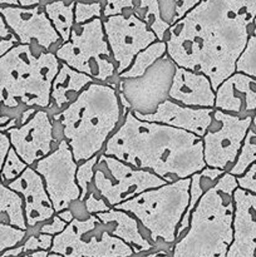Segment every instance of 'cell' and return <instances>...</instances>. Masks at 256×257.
Segmentation results:
<instances>
[{"label":"cell","mask_w":256,"mask_h":257,"mask_svg":"<svg viewBox=\"0 0 256 257\" xmlns=\"http://www.w3.org/2000/svg\"><path fill=\"white\" fill-rule=\"evenodd\" d=\"M255 19L256 0H200L168 30V57L207 75L216 90L235 73Z\"/></svg>","instance_id":"cell-1"},{"label":"cell","mask_w":256,"mask_h":257,"mask_svg":"<svg viewBox=\"0 0 256 257\" xmlns=\"http://www.w3.org/2000/svg\"><path fill=\"white\" fill-rule=\"evenodd\" d=\"M102 153L151 171L166 182L191 177L206 167L202 138L180 128L140 119L132 110L125 113Z\"/></svg>","instance_id":"cell-2"},{"label":"cell","mask_w":256,"mask_h":257,"mask_svg":"<svg viewBox=\"0 0 256 257\" xmlns=\"http://www.w3.org/2000/svg\"><path fill=\"white\" fill-rule=\"evenodd\" d=\"M115 83L93 82L60 112L52 115L78 163L100 155L124 118Z\"/></svg>","instance_id":"cell-3"},{"label":"cell","mask_w":256,"mask_h":257,"mask_svg":"<svg viewBox=\"0 0 256 257\" xmlns=\"http://www.w3.org/2000/svg\"><path fill=\"white\" fill-rule=\"evenodd\" d=\"M236 176L226 171L191 213L190 225L171 248V257H226L233 240Z\"/></svg>","instance_id":"cell-4"},{"label":"cell","mask_w":256,"mask_h":257,"mask_svg":"<svg viewBox=\"0 0 256 257\" xmlns=\"http://www.w3.org/2000/svg\"><path fill=\"white\" fill-rule=\"evenodd\" d=\"M59 67L54 52H38L27 44H17L0 57V80L8 104L19 115L20 123L28 108L48 109Z\"/></svg>","instance_id":"cell-5"},{"label":"cell","mask_w":256,"mask_h":257,"mask_svg":"<svg viewBox=\"0 0 256 257\" xmlns=\"http://www.w3.org/2000/svg\"><path fill=\"white\" fill-rule=\"evenodd\" d=\"M191 177L150 188L114 208L135 216L158 250L171 252L178 225L190 202Z\"/></svg>","instance_id":"cell-6"},{"label":"cell","mask_w":256,"mask_h":257,"mask_svg":"<svg viewBox=\"0 0 256 257\" xmlns=\"http://www.w3.org/2000/svg\"><path fill=\"white\" fill-rule=\"evenodd\" d=\"M54 53L60 62L89 75L95 82L117 83V65L105 39L103 18L75 24L69 39Z\"/></svg>","instance_id":"cell-7"},{"label":"cell","mask_w":256,"mask_h":257,"mask_svg":"<svg viewBox=\"0 0 256 257\" xmlns=\"http://www.w3.org/2000/svg\"><path fill=\"white\" fill-rule=\"evenodd\" d=\"M49 252L67 257L136 256L132 247L112 235L97 215H89L84 220L74 218L68 223L63 232L54 236Z\"/></svg>","instance_id":"cell-8"},{"label":"cell","mask_w":256,"mask_h":257,"mask_svg":"<svg viewBox=\"0 0 256 257\" xmlns=\"http://www.w3.org/2000/svg\"><path fill=\"white\" fill-rule=\"evenodd\" d=\"M163 178L147 170L136 168L113 156L100 153L94 171L93 187L108 202L110 207L131 200L135 196L160 187Z\"/></svg>","instance_id":"cell-9"},{"label":"cell","mask_w":256,"mask_h":257,"mask_svg":"<svg viewBox=\"0 0 256 257\" xmlns=\"http://www.w3.org/2000/svg\"><path fill=\"white\" fill-rule=\"evenodd\" d=\"M176 68L177 65L168 54L163 55L141 77L118 78V93L136 114L155 113L158 105L168 99Z\"/></svg>","instance_id":"cell-10"},{"label":"cell","mask_w":256,"mask_h":257,"mask_svg":"<svg viewBox=\"0 0 256 257\" xmlns=\"http://www.w3.org/2000/svg\"><path fill=\"white\" fill-rule=\"evenodd\" d=\"M252 124V115L232 114L213 109L212 122L202 138L206 166L228 171L235 163L246 133Z\"/></svg>","instance_id":"cell-11"},{"label":"cell","mask_w":256,"mask_h":257,"mask_svg":"<svg viewBox=\"0 0 256 257\" xmlns=\"http://www.w3.org/2000/svg\"><path fill=\"white\" fill-rule=\"evenodd\" d=\"M33 168L42 176L55 213L68 208L73 201L80 198V190L75 181L78 162L65 140L60 141Z\"/></svg>","instance_id":"cell-12"},{"label":"cell","mask_w":256,"mask_h":257,"mask_svg":"<svg viewBox=\"0 0 256 257\" xmlns=\"http://www.w3.org/2000/svg\"><path fill=\"white\" fill-rule=\"evenodd\" d=\"M103 28L118 75L130 68L138 52L158 40L147 23L135 12L103 18Z\"/></svg>","instance_id":"cell-13"},{"label":"cell","mask_w":256,"mask_h":257,"mask_svg":"<svg viewBox=\"0 0 256 257\" xmlns=\"http://www.w3.org/2000/svg\"><path fill=\"white\" fill-rule=\"evenodd\" d=\"M0 13L19 44L30 45L38 52H55L63 43L43 4L34 7H0Z\"/></svg>","instance_id":"cell-14"},{"label":"cell","mask_w":256,"mask_h":257,"mask_svg":"<svg viewBox=\"0 0 256 257\" xmlns=\"http://www.w3.org/2000/svg\"><path fill=\"white\" fill-rule=\"evenodd\" d=\"M7 133L12 148L32 167L60 142L54 136L52 115L47 109H37L27 122L9 128Z\"/></svg>","instance_id":"cell-15"},{"label":"cell","mask_w":256,"mask_h":257,"mask_svg":"<svg viewBox=\"0 0 256 257\" xmlns=\"http://www.w3.org/2000/svg\"><path fill=\"white\" fill-rule=\"evenodd\" d=\"M8 187L22 196L28 233L34 232L38 226L55 215L44 181L32 166H28L19 177L8 183Z\"/></svg>","instance_id":"cell-16"},{"label":"cell","mask_w":256,"mask_h":257,"mask_svg":"<svg viewBox=\"0 0 256 257\" xmlns=\"http://www.w3.org/2000/svg\"><path fill=\"white\" fill-rule=\"evenodd\" d=\"M233 240L226 257H256V195L237 187L233 192Z\"/></svg>","instance_id":"cell-17"},{"label":"cell","mask_w":256,"mask_h":257,"mask_svg":"<svg viewBox=\"0 0 256 257\" xmlns=\"http://www.w3.org/2000/svg\"><path fill=\"white\" fill-rule=\"evenodd\" d=\"M213 109L215 108L187 107L168 98L158 105L155 113H151V114L133 113V114L140 119L162 123V124L187 131L198 137H203L212 122Z\"/></svg>","instance_id":"cell-18"},{"label":"cell","mask_w":256,"mask_h":257,"mask_svg":"<svg viewBox=\"0 0 256 257\" xmlns=\"http://www.w3.org/2000/svg\"><path fill=\"white\" fill-rule=\"evenodd\" d=\"M215 109L232 114L252 115L256 110V79L235 72L216 88Z\"/></svg>","instance_id":"cell-19"},{"label":"cell","mask_w":256,"mask_h":257,"mask_svg":"<svg viewBox=\"0 0 256 257\" xmlns=\"http://www.w3.org/2000/svg\"><path fill=\"white\" fill-rule=\"evenodd\" d=\"M168 98L187 107L215 108L216 92L207 75L177 65Z\"/></svg>","instance_id":"cell-20"},{"label":"cell","mask_w":256,"mask_h":257,"mask_svg":"<svg viewBox=\"0 0 256 257\" xmlns=\"http://www.w3.org/2000/svg\"><path fill=\"white\" fill-rule=\"evenodd\" d=\"M200 0H137L135 13L147 23L158 40H166L168 30Z\"/></svg>","instance_id":"cell-21"},{"label":"cell","mask_w":256,"mask_h":257,"mask_svg":"<svg viewBox=\"0 0 256 257\" xmlns=\"http://www.w3.org/2000/svg\"><path fill=\"white\" fill-rule=\"evenodd\" d=\"M97 216L107 225L112 235L117 236L132 247L135 255L158 250L150 240V236L143 230L137 218L127 211L112 207L107 212L98 213Z\"/></svg>","instance_id":"cell-22"},{"label":"cell","mask_w":256,"mask_h":257,"mask_svg":"<svg viewBox=\"0 0 256 257\" xmlns=\"http://www.w3.org/2000/svg\"><path fill=\"white\" fill-rule=\"evenodd\" d=\"M93 82L95 80L89 75L60 62L59 70L53 79L50 90V104L47 109L50 115L67 108L79 93Z\"/></svg>","instance_id":"cell-23"},{"label":"cell","mask_w":256,"mask_h":257,"mask_svg":"<svg viewBox=\"0 0 256 257\" xmlns=\"http://www.w3.org/2000/svg\"><path fill=\"white\" fill-rule=\"evenodd\" d=\"M225 172L226 171L220 170V168L206 166L205 168H202L201 171H198V172L193 173V175L191 176L190 202H188L185 215H183L182 220H181L180 225H178L177 232H176V240L180 238L181 236H182V233L188 228L191 213L195 210L196 205H197L198 201L201 200V197L205 195L206 191L210 190V188L217 182L218 178H220Z\"/></svg>","instance_id":"cell-24"},{"label":"cell","mask_w":256,"mask_h":257,"mask_svg":"<svg viewBox=\"0 0 256 257\" xmlns=\"http://www.w3.org/2000/svg\"><path fill=\"white\" fill-rule=\"evenodd\" d=\"M74 5L75 0H50L43 4L48 18L63 43L69 39L73 27L75 25Z\"/></svg>","instance_id":"cell-25"},{"label":"cell","mask_w":256,"mask_h":257,"mask_svg":"<svg viewBox=\"0 0 256 257\" xmlns=\"http://www.w3.org/2000/svg\"><path fill=\"white\" fill-rule=\"evenodd\" d=\"M0 221L22 230H28L22 196L8 187L2 178H0Z\"/></svg>","instance_id":"cell-26"},{"label":"cell","mask_w":256,"mask_h":257,"mask_svg":"<svg viewBox=\"0 0 256 257\" xmlns=\"http://www.w3.org/2000/svg\"><path fill=\"white\" fill-rule=\"evenodd\" d=\"M167 54V44L166 40H156L152 44L146 47L133 59L132 64L130 65L128 69L120 73L118 78H136L141 77L147 72L150 67H152L160 58Z\"/></svg>","instance_id":"cell-27"},{"label":"cell","mask_w":256,"mask_h":257,"mask_svg":"<svg viewBox=\"0 0 256 257\" xmlns=\"http://www.w3.org/2000/svg\"><path fill=\"white\" fill-rule=\"evenodd\" d=\"M256 162V125L251 124L250 130L246 133V137L243 140L242 146L240 148V152H238L237 158H236L235 163L231 166L230 170L227 172H230L231 175L238 176L243 175L246 171L248 170L251 165Z\"/></svg>","instance_id":"cell-28"},{"label":"cell","mask_w":256,"mask_h":257,"mask_svg":"<svg viewBox=\"0 0 256 257\" xmlns=\"http://www.w3.org/2000/svg\"><path fill=\"white\" fill-rule=\"evenodd\" d=\"M235 72L243 73L256 79V19L247 43L236 60Z\"/></svg>","instance_id":"cell-29"},{"label":"cell","mask_w":256,"mask_h":257,"mask_svg":"<svg viewBox=\"0 0 256 257\" xmlns=\"http://www.w3.org/2000/svg\"><path fill=\"white\" fill-rule=\"evenodd\" d=\"M98 158H99V155L93 156L89 160L82 161V162L78 163L77 173H75V181H77V185L80 190V201H84L85 196L88 195L89 190L92 188Z\"/></svg>","instance_id":"cell-30"},{"label":"cell","mask_w":256,"mask_h":257,"mask_svg":"<svg viewBox=\"0 0 256 257\" xmlns=\"http://www.w3.org/2000/svg\"><path fill=\"white\" fill-rule=\"evenodd\" d=\"M28 165L19 157L14 148L10 147L9 152H8L7 157H5L4 165H3L2 172H0V178L5 185L12 182L17 177H19L25 170H27Z\"/></svg>","instance_id":"cell-31"},{"label":"cell","mask_w":256,"mask_h":257,"mask_svg":"<svg viewBox=\"0 0 256 257\" xmlns=\"http://www.w3.org/2000/svg\"><path fill=\"white\" fill-rule=\"evenodd\" d=\"M95 18H103L102 2H85L75 0L74 22L75 24H84Z\"/></svg>","instance_id":"cell-32"},{"label":"cell","mask_w":256,"mask_h":257,"mask_svg":"<svg viewBox=\"0 0 256 257\" xmlns=\"http://www.w3.org/2000/svg\"><path fill=\"white\" fill-rule=\"evenodd\" d=\"M27 235V230H22L0 221V255L9 248L20 245L25 240Z\"/></svg>","instance_id":"cell-33"},{"label":"cell","mask_w":256,"mask_h":257,"mask_svg":"<svg viewBox=\"0 0 256 257\" xmlns=\"http://www.w3.org/2000/svg\"><path fill=\"white\" fill-rule=\"evenodd\" d=\"M20 124H22L20 117L10 109L9 104H8L7 93L2 84V80H0V131L7 132L9 128L18 127Z\"/></svg>","instance_id":"cell-34"},{"label":"cell","mask_w":256,"mask_h":257,"mask_svg":"<svg viewBox=\"0 0 256 257\" xmlns=\"http://www.w3.org/2000/svg\"><path fill=\"white\" fill-rule=\"evenodd\" d=\"M53 238H54V236L48 235V233H28L25 240L20 243V247H22L23 253L38 250L49 251L53 245Z\"/></svg>","instance_id":"cell-35"},{"label":"cell","mask_w":256,"mask_h":257,"mask_svg":"<svg viewBox=\"0 0 256 257\" xmlns=\"http://www.w3.org/2000/svg\"><path fill=\"white\" fill-rule=\"evenodd\" d=\"M83 202H84L85 210H87L89 215H98V213L107 212V211L112 208L93 186L89 190V192H88V195L85 196Z\"/></svg>","instance_id":"cell-36"},{"label":"cell","mask_w":256,"mask_h":257,"mask_svg":"<svg viewBox=\"0 0 256 257\" xmlns=\"http://www.w3.org/2000/svg\"><path fill=\"white\" fill-rule=\"evenodd\" d=\"M137 0H104L103 18L115 14H130L136 9Z\"/></svg>","instance_id":"cell-37"},{"label":"cell","mask_w":256,"mask_h":257,"mask_svg":"<svg viewBox=\"0 0 256 257\" xmlns=\"http://www.w3.org/2000/svg\"><path fill=\"white\" fill-rule=\"evenodd\" d=\"M17 44H19L17 37L9 29L2 13H0V57H3L5 53L9 52Z\"/></svg>","instance_id":"cell-38"},{"label":"cell","mask_w":256,"mask_h":257,"mask_svg":"<svg viewBox=\"0 0 256 257\" xmlns=\"http://www.w3.org/2000/svg\"><path fill=\"white\" fill-rule=\"evenodd\" d=\"M67 225L68 223L65 222L64 220H62V218H60L59 216L55 213V215L53 216L50 220L45 221V222H43L42 225L38 226L37 230H35L33 233L42 232V233H48V235L55 236V235H58V233L63 232V231H64V228L67 227Z\"/></svg>","instance_id":"cell-39"},{"label":"cell","mask_w":256,"mask_h":257,"mask_svg":"<svg viewBox=\"0 0 256 257\" xmlns=\"http://www.w3.org/2000/svg\"><path fill=\"white\" fill-rule=\"evenodd\" d=\"M236 178H237L238 187L256 195V162L251 165L243 175Z\"/></svg>","instance_id":"cell-40"},{"label":"cell","mask_w":256,"mask_h":257,"mask_svg":"<svg viewBox=\"0 0 256 257\" xmlns=\"http://www.w3.org/2000/svg\"><path fill=\"white\" fill-rule=\"evenodd\" d=\"M68 208L72 211V213L74 215V218H78V220H84V218H87L89 216V213L85 210L84 202L80 200L73 201Z\"/></svg>","instance_id":"cell-41"},{"label":"cell","mask_w":256,"mask_h":257,"mask_svg":"<svg viewBox=\"0 0 256 257\" xmlns=\"http://www.w3.org/2000/svg\"><path fill=\"white\" fill-rule=\"evenodd\" d=\"M10 147H12V146H10V141H9V137H8V133L2 132V131H0V172H2L5 157H7Z\"/></svg>","instance_id":"cell-42"},{"label":"cell","mask_w":256,"mask_h":257,"mask_svg":"<svg viewBox=\"0 0 256 257\" xmlns=\"http://www.w3.org/2000/svg\"><path fill=\"white\" fill-rule=\"evenodd\" d=\"M43 4L42 0H0V7H34Z\"/></svg>","instance_id":"cell-43"},{"label":"cell","mask_w":256,"mask_h":257,"mask_svg":"<svg viewBox=\"0 0 256 257\" xmlns=\"http://www.w3.org/2000/svg\"><path fill=\"white\" fill-rule=\"evenodd\" d=\"M49 251L45 250H38V251H32V252H25L22 253L19 256H0V257H48Z\"/></svg>","instance_id":"cell-44"},{"label":"cell","mask_w":256,"mask_h":257,"mask_svg":"<svg viewBox=\"0 0 256 257\" xmlns=\"http://www.w3.org/2000/svg\"><path fill=\"white\" fill-rule=\"evenodd\" d=\"M57 215L59 216V217L62 218V220H64L67 223L72 222V221L74 220V215H73L72 211H70L69 208H65V210L59 211V212H57Z\"/></svg>","instance_id":"cell-45"},{"label":"cell","mask_w":256,"mask_h":257,"mask_svg":"<svg viewBox=\"0 0 256 257\" xmlns=\"http://www.w3.org/2000/svg\"><path fill=\"white\" fill-rule=\"evenodd\" d=\"M48 257H67V256H63V255H60V253L49 252V253H48Z\"/></svg>","instance_id":"cell-46"},{"label":"cell","mask_w":256,"mask_h":257,"mask_svg":"<svg viewBox=\"0 0 256 257\" xmlns=\"http://www.w3.org/2000/svg\"><path fill=\"white\" fill-rule=\"evenodd\" d=\"M252 125H256V110L252 114Z\"/></svg>","instance_id":"cell-47"},{"label":"cell","mask_w":256,"mask_h":257,"mask_svg":"<svg viewBox=\"0 0 256 257\" xmlns=\"http://www.w3.org/2000/svg\"><path fill=\"white\" fill-rule=\"evenodd\" d=\"M85 2H102V3H104V0H85Z\"/></svg>","instance_id":"cell-48"},{"label":"cell","mask_w":256,"mask_h":257,"mask_svg":"<svg viewBox=\"0 0 256 257\" xmlns=\"http://www.w3.org/2000/svg\"><path fill=\"white\" fill-rule=\"evenodd\" d=\"M43 2V4H44V3H47V2H50V0H42Z\"/></svg>","instance_id":"cell-49"}]
</instances>
